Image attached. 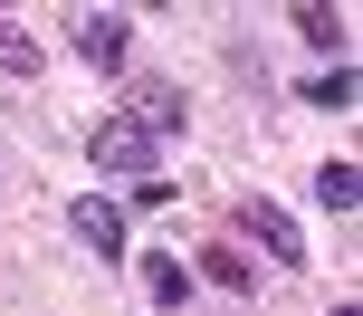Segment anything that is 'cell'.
<instances>
[{
	"label": "cell",
	"instance_id": "cell-8",
	"mask_svg": "<svg viewBox=\"0 0 363 316\" xmlns=\"http://www.w3.org/2000/svg\"><path fill=\"white\" fill-rule=\"evenodd\" d=\"M201 278H211V288H230V298H249V288H258V268H249V249L211 240V249H201Z\"/></svg>",
	"mask_w": 363,
	"mask_h": 316
},
{
	"label": "cell",
	"instance_id": "cell-10",
	"mask_svg": "<svg viewBox=\"0 0 363 316\" xmlns=\"http://www.w3.org/2000/svg\"><path fill=\"white\" fill-rule=\"evenodd\" d=\"M0 77H38V38L19 19H0Z\"/></svg>",
	"mask_w": 363,
	"mask_h": 316
},
{
	"label": "cell",
	"instance_id": "cell-5",
	"mask_svg": "<svg viewBox=\"0 0 363 316\" xmlns=\"http://www.w3.org/2000/svg\"><path fill=\"white\" fill-rule=\"evenodd\" d=\"M134 125H144L153 134V144H163V134H182V125H191V106H182V87H163V77H144V87H134Z\"/></svg>",
	"mask_w": 363,
	"mask_h": 316
},
{
	"label": "cell",
	"instance_id": "cell-9",
	"mask_svg": "<svg viewBox=\"0 0 363 316\" xmlns=\"http://www.w3.org/2000/svg\"><path fill=\"white\" fill-rule=\"evenodd\" d=\"M354 202H363V163H315V211H335V221H345Z\"/></svg>",
	"mask_w": 363,
	"mask_h": 316
},
{
	"label": "cell",
	"instance_id": "cell-3",
	"mask_svg": "<svg viewBox=\"0 0 363 316\" xmlns=\"http://www.w3.org/2000/svg\"><path fill=\"white\" fill-rule=\"evenodd\" d=\"M239 230H249V240L268 249L277 268H306V230H296V221H287L277 202H258V192H249V202H239Z\"/></svg>",
	"mask_w": 363,
	"mask_h": 316
},
{
	"label": "cell",
	"instance_id": "cell-2",
	"mask_svg": "<svg viewBox=\"0 0 363 316\" xmlns=\"http://www.w3.org/2000/svg\"><path fill=\"white\" fill-rule=\"evenodd\" d=\"M86 153H96V173H134V182L153 173V134L134 125V115H106V125L86 134Z\"/></svg>",
	"mask_w": 363,
	"mask_h": 316
},
{
	"label": "cell",
	"instance_id": "cell-6",
	"mask_svg": "<svg viewBox=\"0 0 363 316\" xmlns=\"http://www.w3.org/2000/svg\"><path fill=\"white\" fill-rule=\"evenodd\" d=\"M144 298L163 307V316H182V307H191V268H182L172 249H153V259H144Z\"/></svg>",
	"mask_w": 363,
	"mask_h": 316
},
{
	"label": "cell",
	"instance_id": "cell-11",
	"mask_svg": "<svg viewBox=\"0 0 363 316\" xmlns=\"http://www.w3.org/2000/svg\"><path fill=\"white\" fill-rule=\"evenodd\" d=\"M306 106L345 115V106H354V67H315V77H306Z\"/></svg>",
	"mask_w": 363,
	"mask_h": 316
},
{
	"label": "cell",
	"instance_id": "cell-7",
	"mask_svg": "<svg viewBox=\"0 0 363 316\" xmlns=\"http://www.w3.org/2000/svg\"><path fill=\"white\" fill-rule=\"evenodd\" d=\"M296 19V38H306L315 58H335V67H345V10H325V0H306V10H287Z\"/></svg>",
	"mask_w": 363,
	"mask_h": 316
},
{
	"label": "cell",
	"instance_id": "cell-4",
	"mask_svg": "<svg viewBox=\"0 0 363 316\" xmlns=\"http://www.w3.org/2000/svg\"><path fill=\"white\" fill-rule=\"evenodd\" d=\"M77 58H86V67H125L134 58V29H125V10H77Z\"/></svg>",
	"mask_w": 363,
	"mask_h": 316
},
{
	"label": "cell",
	"instance_id": "cell-12",
	"mask_svg": "<svg viewBox=\"0 0 363 316\" xmlns=\"http://www.w3.org/2000/svg\"><path fill=\"white\" fill-rule=\"evenodd\" d=\"M335 316H363V307H335Z\"/></svg>",
	"mask_w": 363,
	"mask_h": 316
},
{
	"label": "cell",
	"instance_id": "cell-1",
	"mask_svg": "<svg viewBox=\"0 0 363 316\" xmlns=\"http://www.w3.org/2000/svg\"><path fill=\"white\" fill-rule=\"evenodd\" d=\"M67 230L96 249V259H125V240H134V221H125V202H106V192H86V202H67Z\"/></svg>",
	"mask_w": 363,
	"mask_h": 316
}]
</instances>
